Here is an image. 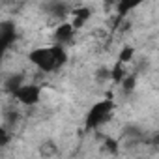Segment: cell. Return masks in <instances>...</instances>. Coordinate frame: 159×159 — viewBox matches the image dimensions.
Returning a JSON list of instances; mask_svg holds the SVG:
<instances>
[{"label":"cell","mask_w":159,"mask_h":159,"mask_svg":"<svg viewBox=\"0 0 159 159\" xmlns=\"http://www.w3.org/2000/svg\"><path fill=\"white\" fill-rule=\"evenodd\" d=\"M142 2H144V0H118V13L120 15H125L127 11L139 8Z\"/></svg>","instance_id":"52a82bcc"},{"label":"cell","mask_w":159,"mask_h":159,"mask_svg":"<svg viewBox=\"0 0 159 159\" xmlns=\"http://www.w3.org/2000/svg\"><path fill=\"white\" fill-rule=\"evenodd\" d=\"M131 56H133V49H131V47H125V49L122 51V54H120V62H122V64H124V62H129Z\"/></svg>","instance_id":"30bf717a"},{"label":"cell","mask_w":159,"mask_h":159,"mask_svg":"<svg viewBox=\"0 0 159 159\" xmlns=\"http://www.w3.org/2000/svg\"><path fill=\"white\" fill-rule=\"evenodd\" d=\"M90 15H92V10L90 8H79V10H75L73 11V26L75 28H81L88 19H90Z\"/></svg>","instance_id":"8992f818"},{"label":"cell","mask_w":159,"mask_h":159,"mask_svg":"<svg viewBox=\"0 0 159 159\" xmlns=\"http://www.w3.org/2000/svg\"><path fill=\"white\" fill-rule=\"evenodd\" d=\"M8 144V133L6 129H0V146H6Z\"/></svg>","instance_id":"8fae6325"},{"label":"cell","mask_w":159,"mask_h":159,"mask_svg":"<svg viewBox=\"0 0 159 159\" xmlns=\"http://www.w3.org/2000/svg\"><path fill=\"white\" fill-rule=\"evenodd\" d=\"M112 109H114V103L111 99H101L94 103L86 114V129H98L103 124H107L112 116Z\"/></svg>","instance_id":"7a4b0ae2"},{"label":"cell","mask_w":159,"mask_h":159,"mask_svg":"<svg viewBox=\"0 0 159 159\" xmlns=\"http://www.w3.org/2000/svg\"><path fill=\"white\" fill-rule=\"evenodd\" d=\"M15 38H17V32H15V26H13V23H2V26H0V43H2V51L6 52L10 47H11V43L15 41Z\"/></svg>","instance_id":"277c9868"},{"label":"cell","mask_w":159,"mask_h":159,"mask_svg":"<svg viewBox=\"0 0 159 159\" xmlns=\"http://www.w3.org/2000/svg\"><path fill=\"white\" fill-rule=\"evenodd\" d=\"M133 83H135V79H133V77H129V79H125V81H124V84H125V90H127V92H129V90H133V86H135Z\"/></svg>","instance_id":"7c38bea8"},{"label":"cell","mask_w":159,"mask_h":159,"mask_svg":"<svg viewBox=\"0 0 159 159\" xmlns=\"http://www.w3.org/2000/svg\"><path fill=\"white\" fill-rule=\"evenodd\" d=\"M21 84H25V83H23V75H19V73H17V75H11L8 81H6V90L13 94Z\"/></svg>","instance_id":"ba28073f"},{"label":"cell","mask_w":159,"mask_h":159,"mask_svg":"<svg viewBox=\"0 0 159 159\" xmlns=\"http://www.w3.org/2000/svg\"><path fill=\"white\" fill-rule=\"evenodd\" d=\"M124 79H125V73H124L122 62H118V64L114 66V69H112V81H116V83H122Z\"/></svg>","instance_id":"9c48e42d"},{"label":"cell","mask_w":159,"mask_h":159,"mask_svg":"<svg viewBox=\"0 0 159 159\" xmlns=\"http://www.w3.org/2000/svg\"><path fill=\"white\" fill-rule=\"evenodd\" d=\"M73 32H75V26L69 25V23H64V25H60V26L56 28V32H54V39H56L60 45H64V43H67V41L73 38Z\"/></svg>","instance_id":"5b68a950"},{"label":"cell","mask_w":159,"mask_h":159,"mask_svg":"<svg viewBox=\"0 0 159 159\" xmlns=\"http://www.w3.org/2000/svg\"><path fill=\"white\" fill-rule=\"evenodd\" d=\"M39 96H41V90L36 84H21L13 92V98L23 105H36L39 101Z\"/></svg>","instance_id":"3957f363"},{"label":"cell","mask_w":159,"mask_h":159,"mask_svg":"<svg viewBox=\"0 0 159 159\" xmlns=\"http://www.w3.org/2000/svg\"><path fill=\"white\" fill-rule=\"evenodd\" d=\"M6 2H10V0H6Z\"/></svg>","instance_id":"4fadbf2b"},{"label":"cell","mask_w":159,"mask_h":159,"mask_svg":"<svg viewBox=\"0 0 159 159\" xmlns=\"http://www.w3.org/2000/svg\"><path fill=\"white\" fill-rule=\"evenodd\" d=\"M28 58L34 66H38L41 71H47V73H52V71L64 67L66 62H67V54H66V51L60 43L52 45V47L36 49L28 54Z\"/></svg>","instance_id":"6da1fadb"}]
</instances>
